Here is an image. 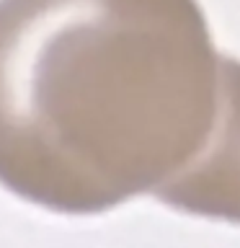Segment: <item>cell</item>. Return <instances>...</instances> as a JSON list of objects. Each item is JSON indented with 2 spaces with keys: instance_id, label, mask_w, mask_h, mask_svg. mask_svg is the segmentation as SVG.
<instances>
[{
  "instance_id": "6da1fadb",
  "label": "cell",
  "mask_w": 240,
  "mask_h": 248,
  "mask_svg": "<svg viewBox=\"0 0 240 248\" xmlns=\"http://www.w3.org/2000/svg\"><path fill=\"white\" fill-rule=\"evenodd\" d=\"M199 0H0V189L54 215L155 197L214 127Z\"/></svg>"
},
{
  "instance_id": "7a4b0ae2",
  "label": "cell",
  "mask_w": 240,
  "mask_h": 248,
  "mask_svg": "<svg viewBox=\"0 0 240 248\" xmlns=\"http://www.w3.org/2000/svg\"><path fill=\"white\" fill-rule=\"evenodd\" d=\"M178 215L240 225V60L222 57L214 127L199 155L152 197Z\"/></svg>"
}]
</instances>
